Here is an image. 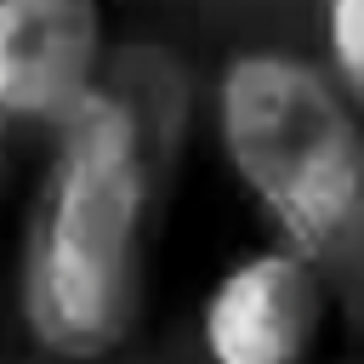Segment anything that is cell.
Listing matches in <instances>:
<instances>
[{
	"label": "cell",
	"instance_id": "1",
	"mask_svg": "<svg viewBox=\"0 0 364 364\" xmlns=\"http://www.w3.org/2000/svg\"><path fill=\"white\" fill-rule=\"evenodd\" d=\"M188 114L182 63L125 46L51 131L17 245V307L51 358L91 364L131 341Z\"/></svg>",
	"mask_w": 364,
	"mask_h": 364
},
{
	"label": "cell",
	"instance_id": "2",
	"mask_svg": "<svg viewBox=\"0 0 364 364\" xmlns=\"http://www.w3.org/2000/svg\"><path fill=\"white\" fill-rule=\"evenodd\" d=\"M216 142L279 239L318 267L364 336V108L284 51H245L216 80Z\"/></svg>",
	"mask_w": 364,
	"mask_h": 364
},
{
	"label": "cell",
	"instance_id": "3",
	"mask_svg": "<svg viewBox=\"0 0 364 364\" xmlns=\"http://www.w3.org/2000/svg\"><path fill=\"white\" fill-rule=\"evenodd\" d=\"M102 0H0V182L97 85Z\"/></svg>",
	"mask_w": 364,
	"mask_h": 364
},
{
	"label": "cell",
	"instance_id": "4",
	"mask_svg": "<svg viewBox=\"0 0 364 364\" xmlns=\"http://www.w3.org/2000/svg\"><path fill=\"white\" fill-rule=\"evenodd\" d=\"M330 307L336 301L318 267L279 239L239 256L210 284L199 341L210 364H307Z\"/></svg>",
	"mask_w": 364,
	"mask_h": 364
},
{
	"label": "cell",
	"instance_id": "5",
	"mask_svg": "<svg viewBox=\"0 0 364 364\" xmlns=\"http://www.w3.org/2000/svg\"><path fill=\"white\" fill-rule=\"evenodd\" d=\"M324 74L364 108V0H324Z\"/></svg>",
	"mask_w": 364,
	"mask_h": 364
}]
</instances>
